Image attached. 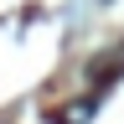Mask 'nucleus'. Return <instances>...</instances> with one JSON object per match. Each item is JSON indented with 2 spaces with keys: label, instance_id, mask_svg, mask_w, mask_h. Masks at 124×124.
<instances>
[{
  "label": "nucleus",
  "instance_id": "nucleus-1",
  "mask_svg": "<svg viewBox=\"0 0 124 124\" xmlns=\"http://www.w3.org/2000/svg\"><path fill=\"white\" fill-rule=\"evenodd\" d=\"M93 108H98V98H78V103H67V108H57L52 124H83V119H93Z\"/></svg>",
  "mask_w": 124,
  "mask_h": 124
}]
</instances>
